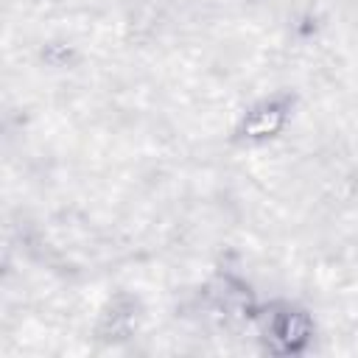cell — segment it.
I'll list each match as a JSON object with an SVG mask.
<instances>
[{
  "mask_svg": "<svg viewBox=\"0 0 358 358\" xmlns=\"http://www.w3.org/2000/svg\"><path fill=\"white\" fill-rule=\"evenodd\" d=\"M252 324L257 327V338L268 355H302L310 350L316 338V322L313 316L288 299L263 302L255 308Z\"/></svg>",
  "mask_w": 358,
  "mask_h": 358,
  "instance_id": "1",
  "label": "cell"
},
{
  "mask_svg": "<svg viewBox=\"0 0 358 358\" xmlns=\"http://www.w3.org/2000/svg\"><path fill=\"white\" fill-rule=\"evenodd\" d=\"M294 109H296L294 92L263 95L241 112V117L235 120V129H232V140L243 143V145H266L288 129Z\"/></svg>",
  "mask_w": 358,
  "mask_h": 358,
  "instance_id": "2",
  "label": "cell"
},
{
  "mask_svg": "<svg viewBox=\"0 0 358 358\" xmlns=\"http://www.w3.org/2000/svg\"><path fill=\"white\" fill-rule=\"evenodd\" d=\"M137 322H140V305H137V299L129 296V294H117V296H112L103 305L95 333L103 341H126L137 330Z\"/></svg>",
  "mask_w": 358,
  "mask_h": 358,
  "instance_id": "3",
  "label": "cell"
}]
</instances>
